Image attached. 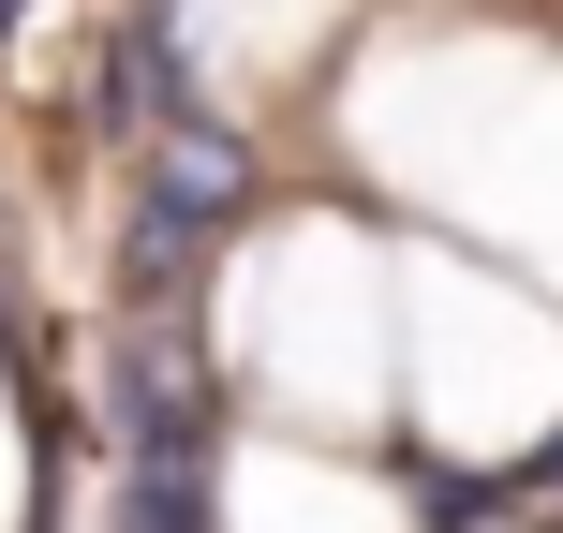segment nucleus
Listing matches in <instances>:
<instances>
[{"label": "nucleus", "mask_w": 563, "mask_h": 533, "mask_svg": "<svg viewBox=\"0 0 563 533\" xmlns=\"http://www.w3.org/2000/svg\"><path fill=\"white\" fill-rule=\"evenodd\" d=\"M549 415H563V356H549L534 326H505V311H460L445 297V341H430V430L475 445V459H505V445H534Z\"/></svg>", "instance_id": "obj_1"}, {"label": "nucleus", "mask_w": 563, "mask_h": 533, "mask_svg": "<svg viewBox=\"0 0 563 533\" xmlns=\"http://www.w3.org/2000/svg\"><path fill=\"white\" fill-rule=\"evenodd\" d=\"M238 533H416V519L341 459H238Z\"/></svg>", "instance_id": "obj_2"}]
</instances>
